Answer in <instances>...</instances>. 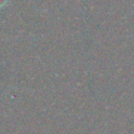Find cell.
Segmentation results:
<instances>
[{"label":"cell","instance_id":"1","mask_svg":"<svg viewBox=\"0 0 134 134\" xmlns=\"http://www.w3.org/2000/svg\"><path fill=\"white\" fill-rule=\"evenodd\" d=\"M6 2H7V0H0V7L4 6L6 4Z\"/></svg>","mask_w":134,"mask_h":134}]
</instances>
